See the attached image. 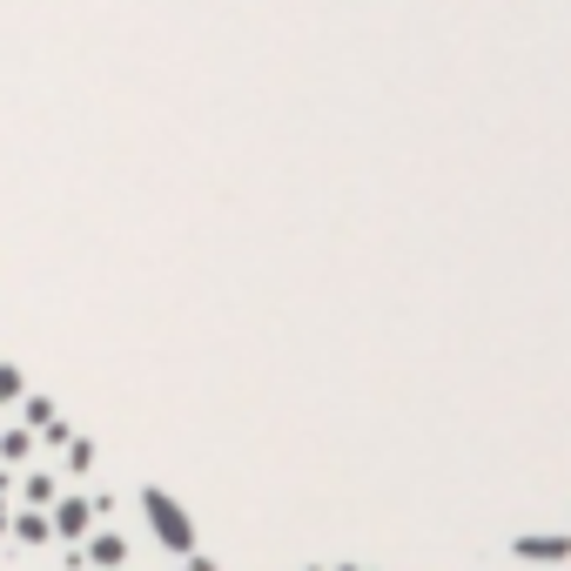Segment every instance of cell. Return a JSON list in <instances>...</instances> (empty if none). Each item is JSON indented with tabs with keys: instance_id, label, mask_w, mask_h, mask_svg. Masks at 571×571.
I'll use <instances>...</instances> for the list:
<instances>
[{
	"instance_id": "1",
	"label": "cell",
	"mask_w": 571,
	"mask_h": 571,
	"mask_svg": "<svg viewBox=\"0 0 571 571\" xmlns=\"http://www.w3.org/2000/svg\"><path fill=\"white\" fill-rule=\"evenodd\" d=\"M141 518H148L155 544L169 551V558H189V551H195V518L182 511V498L161 491V484H148V491H141Z\"/></svg>"
},
{
	"instance_id": "2",
	"label": "cell",
	"mask_w": 571,
	"mask_h": 571,
	"mask_svg": "<svg viewBox=\"0 0 571 571\" xmlns=\"http://www.w3.org/2000/svg\"><path fill=\"white\" fill-rule=\"evenodd\" d=\"M511 551H518L525 564H564V558H571V531H525Z\"/></svg>"
},
{
	"instance_id": "3",
	"label": "cell",
	"mask_w": 571,
	"mask_h": 571,
	"mask_svg": "<svg viewBox=\"0 0 571 571\" xmlns=\"http://www.w3.org/2000/svg\"><path fill=\"white\" fill-rule=\"evenodd\" d=\"M88 525H95V511L81 498H54V531L61 538H88Z\"/></svg>"
},
{
	"instance_id": "4",
	"label": "cell",
	"mask_w": 571,
	"mask_h": 571,
	"mask_svg": "<svg viewBox=\"0 0 571 571\" xmlns=\"http://www.w3.org/2000/svg\"><path fill=\"white\" fill-rule=\"evenodd\" d=\"M88 558H95V564H108V571H121V558H128V544H121L115 531H102V538L88 544Z\"/></svg>"
},
{
	"instance_id": "5",
	"label": "cell",
	"mask_w": 571,
	"mask_h": 571,
	"mask_svg": "<svg viewBox=\"0 0 571 571\" xmlns=\"http://www.w3.org/2000/svg\"><path fill=\"white\" fill-rule=\"evenodd\" d=\"M21 396H28L21 370H14V363H0V403H21Z\"/></svg>"
},
{
	"instance_id": "6",
	"label": "cell",
	"mask_w": 571,
	"mask_h": 571,
	"mask_svg": "<svg viewBox=\"0 0 571 571\" xmlns=\"http://www.w3.org/2000/svg\"><path fill=\"white\" fill-rule=\"evenodd\" d=\"M28 417H34L47 437H67V431H61V417H54V403H41V396H34V403H28Z\"/></svg>"
},
{
	"instance_id": "7",
	"label": "cell",
	"mask_w": 571,
	"mask_h": 571,
	"mask_svg": "<svg viewBox=\"0 0 571 571\" xmlns=\"http://www.w3.org/2000/svg\"><path fill=\"white\" fill-rule=\"evenodd\" d=\"M14 531H21V538H28V544H41V538H47V531H54V525H47V518H21V525H14Z\"/></svg>"
},
{
	"instance_id": "8",
	"label": "cell",
	"mask_w": 571,
	"mask_h": 571,
	"mask_svg": "<svg viewBox=\"0 0 571 571\" xmlns=\"http://www.w3.org/2000/svg\"><path fill=\"white\" fill-rule=\"evenodd\" d=\"M28 505H54V484L47 477H28Z\"/></svg>"
},
{
	"instance_id": "9",
	"label": "cell",
	"mask_w": 571,
	"mask_h": 571,
	"mask_svg": "<svg viewBox=\"0 0 571 571\" xmlns=\"http://www.w3.org/2000/svg\"><path fill=\"white\" fill-rule=\"evenodd\" d=\"M28 444H34L28 431H8V437H0V451H8V457H28Z\"/></svg>"
},
{
	"instance_id": "10",
	"label": "cell",
	"mask_w": 571,
	"mask_h": 571,
	"mask_svg": "<svg viewBox=\"0 0 571 571\" xmlns=\"http://www.w3.org/2000/svg\"><path fill=\"white\" fill-rule=\"evenodd\" d=\"M350 571H363V564H350Z\"/></svg>"
}]
</instances>
